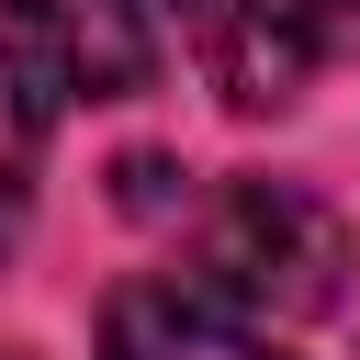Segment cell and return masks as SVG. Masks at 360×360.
<instances>
[{
	"mask_svg": "<svg viewBox=\"0 0 360 360\" xmlns=\"http://www.w3.org/2000/svg\"><path fill=\"white\" fill-rule=\"evenodd\" d=\"M169 11H191V34H202V22H214V11H225V0H169Z\"/></svg>",
	"mask_w": 360,
	"mask_h": 360,
	"instance_id": "8992f818",
	"label": "cell"
},
{
	"mask_svg": "<svg viewBox=\"0 0 360 360\" xmlns=\"http://www.w3.org/2000/svg\"><path fill=\"white\" fill-rule=\"evenodd\" d=\"M360 270V225L338 202H315L304 180H225L214 214L191 225V292L259 315V326H292V315H326Z\"/></svg>",
	"mask_w": 360,
	"mask_h": 360,
	"instance_id": "6da1fadb",
	"label": "cell"
},
{
	"mask_svg": "<svg viewBox=\"0 0 360 360\" xmlns=\"http://www.w3.org/2000/svg\"><path fill=\"white\" fill-rule=\"evenodd\" d=\"M124 202L135 214H169V158H124Z\"/></svg>",
	"mask_w": 360,
	"mask_h": 360,
	"instance_id": "5b68a950",
	"label": "cell"
},
{
	"mask_svg": "<svg viewBox=\"0 0 360 360\" xmlns=\"http://www.w3.org/2000/svg\"><path fill=\"white\" fill-rule=\"evenodd\" d=\"M0 45L22 56L45 101H135L158 79L135 0H0Z\"/></svg>",
	"mask_w": 360,
	"mask_h": 360,
	"instance_id": "7a4b0ae2",
	"label": "cell"
},
{
	"mask_svg": "<svg viewBox=\"0 0 360 360\" xmlns=\"http://www.w3.org/2000/svg\"><path fill=\"white\" fill-rule=\"evenodd\" d=\"M34 158H45V90L22 79V56H0V259L34 214Z\"/></svg>",
	"mask_w": 360,
	"mask_h": 360,
	"instance_id": "277c9868",
	"label": "cell"
},
{
	"mask_svg": "<svg viewBox=\"0 0 360 360\" xmlns=\"http://www.w3.org/2000/svg\"><path fill=\"white\" fill-rule=\"evenodd\" d=\"M101 360H281V349L259 338V315H236L191 281H135L101 315Z\"/></svg>",
	"mask_w": 360,
	"mask_h": 360,
	"instance_id": "3957f363",
	"label": "cell"
}]
</instances>
